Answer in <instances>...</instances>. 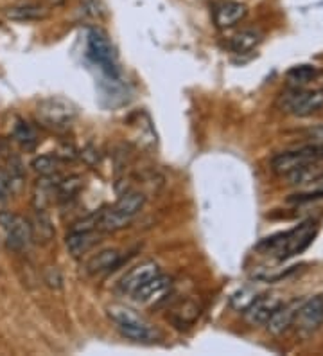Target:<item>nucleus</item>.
I'll return each instance as SVG.
<instances>
[{
  "label": "nucleus",
  "mask_w": 323,
  "mask_h": 356,
  "mask_svg": "<svg viewBox=\"0 0 323 356\" xmlns=\"http://www.w3.org/2000/svg\"><path fill=\"white\" fill-rule=\"evenodd\" d=\"M316 232H318V223L309 220L288 232L267 238L263 245H258V248H267V252L275 254L276 259L284 261L304 252L316 238Z\"/></svg>",
  "instance_id": "obj_1"
},
{
  "label": "nucleus",
  "mask_w": 323,
  "mask_h": 356,
  "mask_svg": "<svg viewBox=\"0 0 323 356\" xmlns=\"http://www.w3.org/2000/svg\"><path fill=\"white\" fill-rule=\"evenodd\" d=\"M106 315L122 333V337L140 343H151L158 339V333L149 322L133 309L122 305H112L106 308Z\"/></svg>",
  "instance_id": "obj_2"
},
{
  "label": "nucleus",
  "mask_w": 323,
  "mask_h": 356,
  "mask_svg": "<svg viewBox=\"0 0 323 356\" xmlns=\"http://www.w3.org/2000/svg\"><path fill=\"white\" fill-rule=\"evenodd\" d=\"M323 162V144H313L304 148L284 152L273 156L272 171L279 177H289L295 171H300L307 165L322 164Z\"/></svg>",
  "instance_id": "obj_3"
},
{
  "label": "nucleus",
  "mask_w": 323,
  "mask_h": 356,
  "mask_svg": "<svg viewBox=\"0 0 323 356\" xmlns=\"http://www.w3.org/2000/svg\"><path fill=\"white\" fill-rule=\"evenodd\" d=\"M78 115V108L63 97H47L36 106V118L49 130H67Z\"/></svg>",
  "instance_id": "obj_4"
},
{
  "label": "nucleus",
  "mask_w": 323,
  "mask_h": 356,
  "mask_svg": "<svg viewBox=\"0 0 323 356\" xmlns=\"http://www.w3.org/2000/svg\"><path fill=\"white\" fill-rule=\"evenodd\" d=\"M86 56L90 58L94 65L101 69L108 78H119V67H117V54L110 40L99 29H90L86 35Z\"/></svg>",
  "instance_id": "obj_5"
},
{
  "label": "nucleus",
  "mask_w": 323,
  "mask_h": 356,
  "mask_svg": "<svg viewBox=\"0 0 323 356\" xmlns=\"http://www.w3.org/2000/svg\"><path fill=\"white\" fill-rule=\"evenodd\" d=\"M0 230L6 247L13 252H24L33 241V225L18 214L0 213Z\"/></svg>",
  "instance_id": "obj_6"
},
{
  "label": "nucleus",
  "mask_w": 323,
  "mask_h": 356,
  "mask_svg": "<svg viewBox=\"0 0 323 356\" xmlns=\"http://www.w3.org/2000/svg\"><path fill=\"white\" fill-rule=\"evenodd\" d=\"M323 108V90H304L293 87L282 96V110L293 113L297 118H309Z\"/></svg>",
  "instance_id": "obj_7"
},
{
  "label": "nucleus",
  "mask_w": 323,
  "mask_h": 356,
  "mask_svg": "<svg viewBox=\"0 0 323 356\" xmlns=\"http://www.w3.org/2000/svg\"><path fill=\"white\" fill-rule=\"evenodd\" d=\"M323 324V297L316 296L313 299L301 302L298 308L297 318H295V326L304 334L315 333Z\"/></svg>",
  "instance_id": "obj_8"
},
{
  "label": "nucleus",
  "mask_w": 323,
  "mask_h": 356,
  "mask_svg": "<svg viewBox=\"0 0 323 356\" xmlns=\"http://www.w3.org/2000/svg\"><path fill=\"white\" fill-rule=\"evenodd\" d=\"M158 274L160 268L155 261H144L140 265L133 266V268L129 270L128 274L121 279V282H119V290H121L122 293H126V296L133 297L147 281H151V279Z\"/></svg>",
  "instance_id": "obj_9"
},
{
  "label": "nucleus",
  "mask_w": 323,
  "mask_h": 356,
  "mask_svg": "<svg viewBox=\"0 0 323 356\" xmlns=\"http://www.w3.org/2000/svg\"><path fill=\"white\" fill-rule=\"evenodd\" d=\"M280 305H282V300L276 296H258L242 313L250 326H263Z\"/></svg>",
  "instance_id": "obj_10"
},
{
  "label": "nucleus",
  "mask_w": 323,
  "mask_h": 356,
  "mask_svg": "<svg viewBox=\"0 0 323 356\" xmlns=\"http://www.w3.org/2000/svg\"><path fill=\"white\" fill-rule=\"evenodd\" d=\"M171 290V277L164 274H158L155 277L147 281L140 290L133 296V299L140 305H155L160 299H164V296Z\"/></svg>",
  "instance_id": "obj_11"
},
{
  "label": "nucleus",
  "mask_w": 323,
  "mask_h": 356,
  "mask_svg": "<svg viewBox=\"0 0 323 356\" xmlns=\"http://www.w3.org/2000/svg\"><path fill=\"white\" fill-rule=\"evenodd\" d=\"M301 302H304V300H293V302H289V305H280L272 317L267 318V331L273 334H282L284 331H288L289 327L295 324V318H297L298 308H300Z\"/></svg>",
  "instance_id": "obj_12"
},
{
  "label": "nucleus",
  "mask_w": 323,
  "mask_h": 356,
  "mask_svg": "<svg viewBox=\"0 0 323 356\" xmlns=\"http://www.w3.org/2000/svg\"><path fill=\"white\" fill-rule=\"evenodd\" d=\"M248 9L241 2H233V0H226L221 2L214 8V22L220 29H229L239 24L242 18L246 17Z\"/></svg>",
  "instance_id": "obj_13"
},
{
  "label": "nucleus",
  "mask_w": 323,
  "mask_h": 356,
  "mask_svg": "<svg viewBox=\"0 0 323 356\" xmlns=\"http://www.w3.org/2000/svg\"><path fill=\"white\" fill-rule=\"evenodd\" d=\"M122 263V254L117 250V248H106V250H101L95 256H92L90 259L86 261V274L90 275H101L108 274L115 270L117 266Z\"/></svg>",
  "instance_id": "obj_14"
},
{
  "label": "nucleus",
  "mask_w": 323,
  "mask_h": 356,
  "mask_svg": "<svg viewBox=\"0 0 323 356\" xmlns=\"http://www.w3.org/2000/svg\"><path fill=\"white\" fill-rule=\"evenodd\" d=\"M67 248L72 257H81L83 254L90 252L92 247L97 243V232L95 230H76L72 229L67 236Z\"/></svg>",
  "instance_id": "obj_15"
},
{
  "label": "nucleus",
  "mask_w": 323,
  "mask_h": 356,
  "mask_svg": "<svg viewBox=\"0 0 323 356\" xmlns=\"http://www.w3.org/2000/svg\"><path fill=\"white\" fill-rule=\"evenodd\" d=\"M146 204V196L140 191H128L119 198V202L115 204V211L121 213L122 216L133 220V216H137L140 213V209Z\"/></svg>",
  "instance_id": "obj_16"
},
{
  "label": "nucleus",
  "mask_w": 323,
  "mask_h": 356,
  "mask_svg": "<svg viewBox=\"0 0 323 356\" xmlns=\"http://www.w3.org/2000/svg\"><path fill=\"white\" fill-rule=\"evenodd\" d=\"M129 222H131L129 218L117 213L113 207L103 209V211H99V218H97V230H101V232H117V230L128 227Z\"/></svg>",
  "instance_id": "obj_17"
},
{
  "label": "nucleus",
  "mask_w": 323,
  "mask_h": 356,
  "mask_svg": "<svg viewBox=\"0 0 323 356\" xmlns=\"http://www.w3.org/2000/svg\"><path fill=\"white\" fill-rule=\"evenodd\" d=\"M258 44H260V36L255 31H241L230 38L229 47L237 54H246V52L254 51Z\"/></svg>",
  "instance_id": "obj_18"
},
{
  "label": "nucleus",
  "mask_w": 323,
  "mask_h": 356,
  "mask_svg": "<svg viewBox=\"0 0 323 356\" xmlns=\"http://www.w3.org/2000/svg\"><path fill=\"white\" fill-rule=\"evenodd\" d=\"M8 17L13 20H20V22H31V20H40V18L47 17L45 8L40 4H22L9 8Z\"/></svg>",
  "instance_id": "obj_19"
},
{
  "label": "nucleus",
  "mask_w": 323,
  "mask_h": 356,
  "mask_svg": "<svg viewBox=\"0 0 323 356\" xmlns=\"http://www.w3.org/2000/svg\"><path fill=\"white\" fill-rule=\"evenodd\" d=\"M13 137L22 148L27 149V152L35 149V146L38 144V137H36L35 130H33L26 121H18L17 124H15Z\"/></svg>",
  "instance_id": "obj_20"
},
{
  "label": "nucleus",
  "mask_w": 323,
  "mask_h": 356,
  "mask_svg": "<svg viewBox=\"0 0 323 356\" xmlns=\"http://www.w3.org/2000/svg\"><path fill=\"white\" fill-rule=\"evenodd\" d=\"M318 69L313 65H297L288 72V81L293 85V87H300V85H306V83L313 81V79L318 76Z\"/></svg>",
  "instance_id": "obj_21"
},
{
  "label": "nucleus",
  "mask_w": 323,
  "mask_h": 356,
  "mask_svg": "<svg viewBox=\"0 0 323 356\" xmlns=\"http://www.w3.org/2000/svg\"><path fill=\"white\" fill-rule=\"evenodd\" d=\"M83 187V178L78 177V175H72L69 178H63L56 184V195L60 196V200H69V198H74L81 191Z\"/></svg>",
  "instance_id": "obj_22"
},
{
  "label": "nucleus",
  "mask_w": 323,
  "mask_h": 356,
  "mask_svg": "<svg viewBox=\"0 0 323 356\" xmlns=\"http://www.w3.org/2000/svg\"><path fill=\"white\" fill-rule=\"evenodd\" d=\"M257 297L258 291L255 290L254 286H242L230 297V305H232V308L237 309V312H245Z\"/></svg>",
  "instance_id": "obj_23"
},
{
  "label": "nucleus",
  "mask_w": 323,
  "mask_h": 356,
  "mask_svg": "<svg viewBox=\"0 0 323 356\" xmlns=\"http://www.w3.org/2000/svg\"><path fill=\"white\" fill-rule=\"evenodd\" d=\"M58 164H60V161H58V156L54 155H40L36 156L35 161H33V170L36 171V173H40L42 177H51V175L56 173L58 170Z\"/></svg>",
  "instance_id": "obj_24"
},
{
  "label": "nucleus",
  "mask_w": 323,
  "mask_h": 356,
  "mask_svg": "<svg viewBox=\"0 0 323 356\" xmlns=\"http://www.w3.org/2000/svg\"><path fill=\"white\" fill-rule=\"evenodd\" d=\"M310 191L304 193V196L306 200H310V198H323V171L318 175V177H315L313 180H310Z\"/></svg>",
  "instance_id": "obj_25"
},
{
  "label": "nucleus",
  "mask_w": 323,
  "mask_h": 356,
  "mask_svg": "<svg viewBox=\"0 0 323 356\" xmlns=\"http://www.w3.org/2000/svg\"><path fill=\"white\" fill-rule=\"evenodd\" d=\"M9 187H11V180L8 175L0 170V200H4L6 196L9 195Z\"/></svg>",
  "instance_id": "obj_26"
}]
</instances>
